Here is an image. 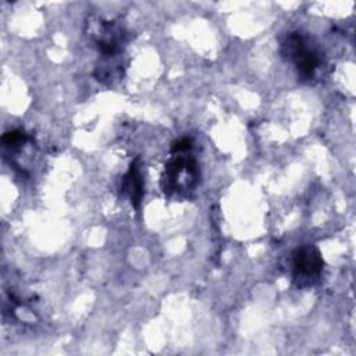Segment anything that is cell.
<instances>
[{"label":"cell","instance_id":"6da1fadb","mask_svg":"<svg viewBox=\"0 0 356 356\" xmlns=\"http://www.w3.org/2000/svg\"><path fill=\"white\" fill-rule=\"evenodd\" d=\"M281 53L292 61L302 81H313L323 64L321 53L299 32H291L281 44Z\"/></svg>","mask_w":356,"mask_h":356},{"label":"cell","instance_id":"7a4b0ae2","mask_svg":"<svg viewBox=\"0 0 356 356\" xmlns=\"http://www.w3.org/2000/svg\"><path fill=\"white\" fill-rule=\"evenodd\" d=\"M186 153H172L174 156L165 164L161 188L167 195L181 189L182 185L191 186V181L196 179V161L191 156H186Z\"/></svg>","mask_w":356,"mask_h":356},{"label":"cell","instance_id":"3957f363","mask_svg":"<svg viewBox=\"0 0 356 356\" xmlns=\"http://www.w3.org/2000/svg\"><path fill=\"white\" fill-rule=\"evenodd\" d=\"M293 278L299 286L313 284L323 271L324 261L320 250L313 245H302L292 253Z\"/></svg>","mask_w":356,"mask_h":356},{"label":"cell","instance_id":"277c9868","mask_svg":"<svg viewBox=\"0 0 356 356\" xmlns=\"http://www.w3.org/2000/svg\"><path fill=\"white\" fill-rule=\"evenodd\" d=\"M121 191L129 197L131 204L138 209L143 196V179L140 175L138 160L131 163L129 170L124 175L121 182Z\"/></svg>","mask_w":356,"mask_h":356},{"label":"cell","instance_id":"5b68a950","mask_svg":"<svg viewBox=\"0 0 356 356\" xmlns=\"http://www.w3.org/2000/svg\"><path fill=\"white\" fill-rule=\"evenodd\" d=\"M3 143L8 147H14V146H19L26 140V135L19 131V129H14V131H8L3 135L1 138Z\"/></svg>","mask_w":356,"mask_h":356},{"label":"cell","instance_id":"8992f818","mask_svg":"<svg viewBox=\"0 0 356 356\" xmlns=\"http://www.w3.org/2000/svg\"><path fill=\"white\" fill-rule=\"evenodd\" d=\"M192 149V139L189 138H181L171 145V152L172 153H186Z\"/></svg>","mask_w":356,"mask_h":356}]
</instances>
